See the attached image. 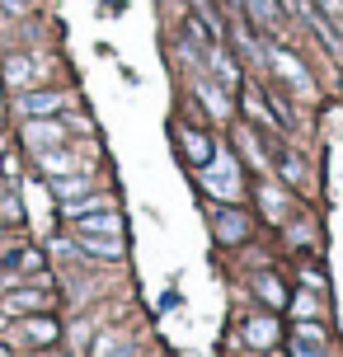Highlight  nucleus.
I'll use <instances>...</instances> for the list:
<instances>
[{"label": "nucleus", "mask_w": 343, "mask_h": 357, "mask_svg": "<svg viewBox=\"0 0 343 357\" xmlns=\"http://www.w3.org/2000/svg\"><path fill=\"white\" fill-rule=\"evenodd\" d=\"M198 178H202V188L217 197V202H240V193H245V183H240V160H235V151H212V160L198 169Z\"/></svg>", "instance_id": "obj_1"}, {"label": "nucleus", "mask_w": 343, "mask_h": 357, "mask_svg": "<svg viewBox=\"0 0 343 357\" xmlns=\"http://www.w3.org/2000/svg\"><path fill=\"white\" fill-rule=\"evenodd\" d=\"M264 56H268V66L277 75H282V80H287L291 89H296V94H301V99H310V94H315V80H310V71H306V61H301V56L296 52H287V47H282V43H264Z\"/></svg>", "instance_id": "obj_2"}, {"label": "nucleus", "mask_w": 343, "mask_h": 357, "mask_svg": "<svg viewBox=\"0 0 343 357\" xmlns=\"http://www.w3.org/2000/svg\"><path fill=\"white\" fill-rule=\"evenodd\" d=\"M66 123L61 118H24V127H19V142L29 146V151H52V146H66Z\"/></svg>", "instance_id": "obj_3"}, {"label": "nucleus", "mask_w": 343, "mask_h": 357, "mask_svg": "<svg viewBox=\"0 0 343 357\" xmlns=\"http://www.w3.org/2000/svg\"><path fill=\"white\" fill-rule=\"evenodd\" d=\"M52 305V291L47 287H5L0 291V315H29V310H47Z\"/></svg>", "instance_id": "obj_4"}, {"label": "nucleus", "mask_w": 343, "mask_h": 357, "mask_svg": "<svg viewBox=\"0 0 343 357\" xmlns=\"http://www.w3.org/2000/svg\"><path fill=\"white\" fill-rule=\"evenodd\" d=\"M240 10H245V24H250L254 33H264V38H273L282 24H287L282 0H240Z\"/></svg>", "instance_id": "obj_5"}, {"label": "nucleus", "mask_w": 343, "mask_h": 357, "mask_svg": "<svg viewBox=\"0 0 343 357\" xmlns=\"http://www.w3.org/2000/svg\"><path fill=\"white\" fill-rule=\"evenodd\" d=\"M66 104V94L61 89H24L15 99L19 118H56V108Z\"/></svg>", "instance_id": "obj_6"}, {"label": "nucleus", "mask_w": 343, "mask_h": 357, "mask_svg": "<svg viewBox=\"0 0 343 357\" xmlns=\"http://www.w3.org/2000/svg\"><path fill=\"white\" fill-rule=\"evenodd\" d=\"M75 235H99V240H123V212L118 207H109V212H90L80 216V221H71Z\"/></svg>", "instance_id": "obj_7"}, {"label": "nucleus", "mask_w": 343, "mask_h": 357, "mask_svg": "<svg viewBox=\"0 0 343 357\" xmlns=\"http://www.w3.org/2000/svg\"><path fill=\"white\" fill-rule=\"evenodd\" d=\"M212 231H217V240L221 245H245V240H250V216L240 212V207H226V212H217L212 216Z\"/></svg>", "instance_id": "obj_8"}, {"label": "nucleus", "mask_w": 343, "mask_h": 357, "mask_svg": "<svg viewBox=\"0 0 343 357\" xmlns=\"http://www.w3.org/2000/svg\"><path fill=\"white\" fill-rule=\"evenodd\" d=\"M52 183V197L66 207V202H75V197H85V193H94V178H90V169L80 165V169H71V174H56V178H47Z\"/></svg>", "instance_id": "obj_9"}, {"label": "nucleus", "mask_w": 343, "mask_h": 357, "mask_svg": "<svg viewBox=\"0 0 343 357\" xmlns=\"http://www.w3.org/2000/svg\"><path fill=\"white\" fill-rule=\"evenodd\" d=\"M75 254L94 264H123V240H99V235H75Z\"/></svg>", "instance_id": "obj_10"}, {"label": "nucleus", "mask_w": 343, "mask_h": 357, "mask_svg": "<svg viewBox=\"0 0 343 357\" xmlns=\"http://www.w3.org/2000/svg\"><path fill=\"white\" fill-rule=\"evenodd\" d=\"M179 146H183V155H188V165H193V169H202V165L212 160V151H217V146H212V137H207L202 127H179Z\"/></svg>", "instance_id": "obj_11"}, {"label": "nucleus", "mask_w": 343, "mask_h": 357, "mask_svg": "<svg viewBox=\"0 0 343 357\" xmlns=\"http://www.w3.org/2000/svg\"><path fill=\"white\" fill-rule=\"evenodd\" d=\"M193 89H198V104L212 113V118H231V99L221 94V80H207V75H193Z\"/></svg>", "instance_id": "obj_12"}, {"label": "nucleus", "mask_w": 343, "mask_h": 357, "mask_svg": "<svg viewBox=\"0 0 343 357\" xmlns=\"http://www.w3.org/2000/svg\"><path fill=\"white\" fill-rule=\"evenodd\" d=\"M0 268H5V273H10V278H5V282H0V291H5V287L15 282V273H38V268H43V254L33 250V245H29V250H0Z\"/></svg>", "instance_id": "obj_13"}, {"label": "nucleus", "mask_w": 343, "mask_h": 357, "mask_svg": "<svg viewBox=\"0 0 343 357\" xmlns=\"http://www.w3.org/2000/svg\"><path fill=\"white\" fill-rule=\"evenodd\" d=\"M90 357H137V343H132V334H113V329H104L99 339L90 343Z\"/></svg>", "instance_id": "obj_14"}, {"label": "nucleus", "mask_w": 343, "mask_h": 357, "mask_svg": "<svg viewBox=\"0 0 343 357\" xmlns=\"http://www.w3.org/2000/svg\"><path fill=\"white\" fill-rule=\"evenodd\" d=\"M33 75H38V56H24V52L5 56V66H0V80H5L10 89H24Z\"/></svg>", "instance_id": "obj_15"}, {"label": "nucleus", "mask_w": 343, "mask_h": 357, "mask_svg": "<svg viewBox=\"0 0 343 357\" xmlns=\"http://www.w3.org/2000/svg\"><path fill=\"white\" fill-rule=\"evenodd\" d=\"M109 207H118V202H113V193H99V188H94V193H85V197H75V202H66V207H61V216H66V221H80V216L109 212Z\"/></svg>", "instance_id": "obj_16"}, {"label": "nucleus", "mask_w": 343, "mask_h": 357, "mask_svg": "<svg viewBox=\"0 0 343 357\" xmlns=\"http://www.w3.org/2000/svg\"><path fill=\"white\" fill-rule=\"evenodd\" d=\"M38 169L47 178H56V174H71V169H80V160H75L66 146H52V151H38Z\"/></svg>", "instance_id": "obj_17"}, {"label": "nucleus", "mask_w": 343, "mask_h": 357, "mask_svg": "<svg viewBox=\"0 0 343 357\" xmlns=\"http://www.w3.org/2000/svg\"><path fill=\"white\" fill-rule=\"evenodd\" d=\"M240 104H245V113H250L254 123H264V132H282V123L268 113V99H259V89H245V94H240Z\"/></svg>", "instance_id": "obj_18"}, {"label": "nucleus", "mask_w": 343, "mask_h": 357, "mask_svg": "<svg viewBox=\"0 0 343 357\" xmlns=\"http://www.w3.org/2000/svg\"><path fill=\"white\" fill-rule=\"evenodd\" d=\"M235 142H240V151H245V160L259 169V178L268 174V160H264V146H259V137H254V127H235Z\"/></svg>", "instance_id": "obj_19"}, {"label": "nucleus", "mask_w": 343, "mask_h": 357, "mask_svg": "<svg viewBox=\"0 0 343 357\" xmlns=\"http://www.w3.org/2000/svg\"><path fill=\"white\" fill-rule=\"evenodd\" d=\"M245 343H250V348H273V343H277V324H273L268 315L250 320L245 324Z\"/></svg>", "instance_id": "obj_20"}, {"label": "nucleus", "mask_w": 343, "mask_h": 357, "mask_svg": "<svg viewBox=\"0 0 343 357\" xmlns=\"http://www.w3.org/2000/svg\"><path fill=\"white\" fill-rule=\"evenodd\" d=\"M19 324H24V339L29 343H56L61 339L56 320H47V315H33V320H19Z\"/></svg>", "instance_id": "obj_21"}, {"label": "nucleus", "mask_w": 343, "mask_h": 357, "mask_svg": "<svg viewBox=\"0 0 343 357\" xmlns=\"http://www.w3.org/2000/svg\"><path fill=\"white\" fill-rule=\"evenodd\" d=\"M259 202H264V212H268L273 221H282V216H287V193H282V188H273L268 174L259 178Z\"/></svg>", "instance_id": "obj_22"}, {"label": "nucleus", "mask_w": 343, "mask_h": 357, "mask_svg": "<svg viewBox=\"0 0 343 357\" xmlns=\"http://www.w3.org/2000/svg\"><path fill=\"white\" fill-rule=\"evenodd\" d=\"M277 174H282V183H287V188H301V183H306V165L296 160L291 151H282V155H277Z\"/></svg>", "instance_id": "obj_23"}, {"label": "nucleus", "mask_w": 343, "mask_h": 357, "mask_svg": "<svg viewBox=\"0 0 343 357\" xmlns=\"http://www.w3.org/2000/svg\"><path fill=\"white\" fill-rule=\"evenodd\" d=\"M254 291H259V296H264V301H268V305H282V301H287V296H282V287H277V278H273V273H259V278H254Z\"/></svg>", "instance_id": "obj_24"}, {"label": "nucleus", "mask_w": 343, "mask_h": 357, "mask_svg": "<svg viewBox=\"0 0 343 357\" xmlns=\"http://www.w3.org/2000/svg\"><path fill=\"white\" fill-rule=\"evenodd\" d=\"M291 310H296V320H320V301L310 291H296L291 296Z\"/></svg>", "instance_id": "obj_25"}, {"label": "nucleus", "mask_w": 343, "mask_h": 357, "mask_svg": "<svg viewBox=\"0 0 343 357\" xmlns=\"http://www.w3.org/2000/svg\"><path fill=\"white\" fill-rule=\"evenodd\" d=\"M296 343H310V348H325V329L315 320H296Z\"/></svg>", "instance_id": "obj_26"}, {"label": "nucleus", "mask_w": 343, "mask_h": 357, "mask_svg": "<svg viewBox=\"0 0 343 357\" xmlns=\"http://www.w3.org/2000/svg\"><path fill=\"white\" fill-rule=\"evenodd\" d=\"M310 5H315V10H320V15L334 24V29L343 24V0H310Z\"/></svg>", "instance_id": "obj_27"}, {"label": "nucleus", "mask_w": 343, "mask_h": 357, "mask_svg": "<svg viewBox=\"0 0 343 357\" xmlns=\"http://www.w3.org/2000/svg\"><path fill=\"white\" fill-rule=\"evenodd\" d=\"M19 216H24V212H19V197L5 193V197H0V221H19Z\"/></svg>", "instance_id": "obj_28"}, {"label": "nucleus", "mask_w": 343, "mask_h": 357, "mask_svg": "<svg viewBox=\"0 0 343 357\" xmlns=\"http://www.w3.org/2000/svg\"><path fill=\"white\" fill-rule=\"evenodd\" d=\"M33 5H38V0H0V10H5V15H15V19H24Z\"/></svg>", "instance_id": "obj_29"}, {"label": "nucleus", "mask_w": 343, "mask_h": 357, "mask_svg": "<svg viewBox=\"0 0 343 357\" xmlns=\"http://www.w3.org/2000/svg\"><path fill=\"white\" fill-rule=\"evenodd\" d=\"M287 235H291V240H296V250L315 240V231H310V226H301V221H291V226H287Z\"/></svg>", "instance_id": "obj_30"}, {"label": "nucleus", "mask_w": 343, "mask_h": 357, "mask_svg": "<svg viewBox=\"0 0 343 357\" xmlns=\"http://www.w3.org/2000/svg\"><path fill=\"white\" fill-rule=\"evenodd\" d=\"M306 287L310 291H325V273L320 268H306Z\"/></svg>", "instance_id": "obj_31"}, {"label": "nucleus", "mask_w": 343, "mask_h": 357, "mask_svg": "<svg viewBox=\"0 0 343 357\" xmlns=\"http://www.w3.org/2000/svg\"><path fill=\"white\" fill-rule=\"evenodd\" d=\"M291 357H325V348H310V343H296V353Z\"/></svg>", "instance_id": "obj_32"}, {"label": "nucleus", "mask_w": 343, "mask_h": 357, "mask_svg": "<svg viewBox=\"0 0 343 357\" xmlns=\"http://www.w3.org/2000/svg\"><path fill=\"white\" fill-rule=\"evenodd\" d=\"M0 231H5V221H0Z\"/></svg>", "instance_id": "obj_33"}, {"label": "nucleus", "mask_w": 343, "mask_h": 357, "mask_svg": "<svg viewBox=\"0 0 343 357\" xmlns=\"http://www.w3.org/2000/svg\"><path fill=\"white\" fill-rule=\"evenodd\" d=\"M0 197H5V188H0Z\"/></svg>", "instance_id": "obj_34"}]
</instances>
